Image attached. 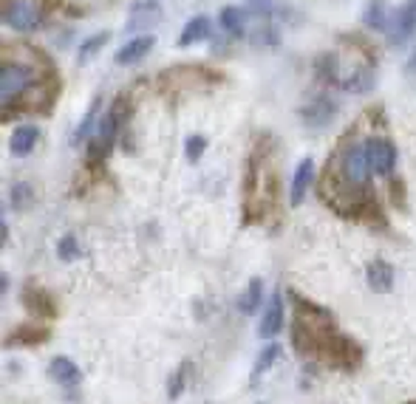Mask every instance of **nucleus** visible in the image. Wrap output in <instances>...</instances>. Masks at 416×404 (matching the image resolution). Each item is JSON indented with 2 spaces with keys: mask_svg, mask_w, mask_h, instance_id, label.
<instances>
[{
  "mask_svg": "<svg viewBox=\"0 0 416 404\" xmlns=\"http://www.w3.org/2000/svg\"><path fill=\"white\" fill-rule=\"evenodd\" d=\"M289 300L295 305V314H292L295 350L326 368L354 373L362 365V348L357 345V339H351L349 334L337 328L335 314L301 297L298 291H289Z\"/></svg>",
  "mask_w": 416,
  "mask_h": 404,
  "instance_id": "obj_3",
  "label": "nucleus"
},
{
  "mask_svg": "<svg viewBox=\"0 0 416 404\" xmlns=\"http://www.w3.org/2000/svg\"><path fill=\"white\" fill-rule=\"evenodd\" d=\"M51 339V331L40 323H26V325H17L15 331L6 334L3 345L6 348H15V345H43Z\"/></svg>",
  "mask_w": 416,
  "mask_h": 404,
  "instance_id": "obj_13",
  "label": "nucleus"
},
{
  "mask_svg": "<svg viewBox=\"0 0 416 404\" xmlns=\"http://www.w3.org/2000/svg\"><path fill=\"white\" fill-rule=\"evenodd\" d=\"M331 60V68L326 71L328 79L335 82V85H343L349 88V91H368L371 82H374V63L368 54H362V49H349L346 54L340 57H328Z\"/></svg>",
  "mask_w": 416,
  "mask_h": 404,
  "instance_id": "obj_5",
  "label": "nucleus"
},
{
  "mask_svg": "<svg viewBox=\"0 0 416 404\" xmlns=\"http://www.w3.org/2000/svg\"><path fill=\"white\" fill-rule=\"evenodd\" d=\"M391 201H394V207H405V187H402V178H391Z\"/></svg>",
  "mask_w": 416,
  "mask_h": 404,
  "instance_id": "obj_31",
  "label": "nucleus"
},
{
  "mask_svg": "<svg viewBox=\"0 0 416 404\" xmlns=\"http://www.w3.org/2000/svg\"><path fill=\"white\" fill-rule=\"evenodd\" d=\"M368 161L374 175H391L397 167V147L385 133H371L368 136Z\"/></svg>",
  "mask_w": 416,
  "mask_h": 404,
  "instance_id": "obj_8",
  "label": "nucleus"
},
{
  "mask_svg": "<svg viewBox=\"0 0 416 404\" xmlns=\"http://www.w3.org/2000/svg\"><path fill=\"white\" fill-rule=\"evenodd\" d=\"M258 3H261V0H258Z\"/></svg>",
  "mask_w": 416,
  "mask_h": 404,
  "instance_id": "obj_35",
  "label": "nucleus"
},
{
  "mask_svg": "<svg viewBox=\"0 0 416 404\" xmlns=\"http://www.w3.org/2000/svg\"><path fill=\"white\" fill-rule=\"evenodd\" d=\"M187 373H190V362H182V365H179V371L170 376V382H168V398H170V401H176V398L184 393Z\"/></svg>",
  "mask_w": 416,
  "mask_h": 404,
  "instance_id": "obj_28",
  "label": "nucleus"
},
{
  "mask_svg": "<svg viewBox=\"0 0 416 404\" xmlns=\"http://www.w3.org/2000/svg\"><path fill=\"white\" fill-rule=\"evenodd\" d=\"M57 257H60L63 263H74V260L82 257V249H79V243H77L74 235H63V238H60V243H57Z\"/></svg>",
  "mask_w": 416,
  "mask_h": 404,
  "instance_id": "obj_27",
  "label": "nucleus"
},
{
  "mask_svg": "<svg viewBox=\"0 0 416 404\" xmlns=\"http://www.w3.org/2000/svg\"><path fill=\"white\" fill-rule=\"evenodd\" d=\"M164 3L168 0H134L131 3V15H128V31H142V29H150L159 23L161 12H164Z\"/></svg>",
  "mask_w": 416,
  "mask_h": 404,
  "instance_id": "obj_11",
  "label": "nucleus"
},
{
  "mask_svg": "<svg viewBox=\"0 0 416 404\" xmlns=\"http://www.w3.org/2000/svg\"><path fill=\"white\" fill-rule=\"evenodd\" d=\"M278 150L272 136H261L249 150L241 187V223L258 227L278 209Z\"/></svg>",
  "mask_w": 416,
  "mask_h": 404,
  "instance_id": "obj_4",
  "label": "nucleus"
},
{
  "mask_svg": "<svg viewBox=\"0 0 416 404\" xmlns=\"http://www.w3.org/2000/svg\"><path fill=\"white\" fill-rule=\"evenodd\" d=\"M261 300H264V280H249V286H246V291L241 294V300H238V311H243V314H255L258 311V305H261Z\"/></svg>",
  "mask_w": 416,
  "mask_h": 404,
  "instance_id": "obj_22",
  "label": "nucleus"
},
{
  "mask_svg": "<svg viewBox=\"0 0 416 404\" xmlns=\"http://www.w3.org/2000/svg\"><path fill=\"white\" fill-rule=\"evenodd\" d=\"M49 376H51L57 385L71 387V390L82 385V371L77 368V362H74V359H68V356H54V359H51Z\"/></svg>",
  "mask_w": 416,
  "mask_h": 404,
  "instance_id": "obj_16",
  "label": "nucleus"
},
{
  "mask_svg": "<svg viewBox=\"0 0 416 404\" xmlns=\"http://www.w3.org/2000/svg\"><path fill=\"white\" fill-rule=\"evenodd\" d=\"M9 195H12V204H15V207H20V209H26V207L34 201L31 187H29V184H23V181H20V184H15Z\"/></svg>",
  "mask_w": 416,
  "mask_h": 404,
  "instance_id": "obj_30",
  "label": "nucleus"
},
{
  "mask_svg": "<svg viewBox=\"0 0 416 404\" xmlns=\"http://www.w3.org/2000/svg\"><path fill=\"white\" fill-rule=\"evenodd\" d=\"M371 172L368 136H360V124H354L331 153L317 184V195L337 215L368 220L374 223V229H385V215L380 212L377 198L371 193Z\"/></svg>",
  "mask_w": 416,
  "mask_h": 404,
  "instance_id": "obj_1",
  "label": "nucleus"
},
{
  "mask_svg": "<svg viewBox=\"0 0 416 404\" xmlns=\"http://www.w3.org/2000/svg\"><path fill=\"white\" fill-rule=\"evenodd\" d=\"M204 150H207V136H201V133L190 136V139H187V145H184V156H187V161H190V164H195V161L204 156Z\"/></svg>",
  "mask_w": 416,
  "mask_h": 404,
  "instance_id": "obj_29",
  "label": "nucleus"
},
{
  "mask_svg": "<svg viewBox=\"0 0 416 404\" xmlns=\"http://www.w3.org/2000/svg\"><path fill=\"white\" fill-rule=\"evenodd\" d=\"M125 116H128V99H125V97L113 99L111 108L102 113L99 127H97V133H94L91 142H88V159L94 164H99L102 159H108V153H111V147H113V142L119 136V127H122Z\"/></svg>",
  "mask_w": 416,
  "mask_h": 404,
  "instance_id": "obj_6",
  "label": "nucleus"
},
{
  "mask_svg": "<svg viewBox=\"0 0 416 404\" xmlns=\"http://www.w3.org/2000/svg\"><path fill=\"white\" fill-rule=\"evenodd\" d=\"M314 181V161L312 159H303L292 175V184H289V201H292V207H301L309 187Z\"/></svg>",
  "mask_w": 416,
  "mask_h": 404,
  "instance_id": "obj_15",
  "label": "nucleus"
},
{
  "mask_svg": "<svg viewBox=\"0 0 416 404\" xmlns=\"http://www.w3.org/2000/svg\"><path fill=\"white\" fill-rule=\"evenodd\" d=\"M408 404H416V401H408Z\"/></svg>",
  "mask_w": 416,
  "mask_h": 404,
  "instance_id": "obj_33",
  "label": "nucleus"
},
{
  "mask_svg": "<svg viewBox=\"0 0 416 404\" xmlns=\"http://www.w3.org/2000/svg\"><path fill=\"white\" fill-rule=\"evenodd\" d=\"M210 31H213V23H210V17H204V15H198V17H190L187 23H184V31H182V37H179V46H195V42H201V40H207L210 37Z\"/></svg>",
  "mask_w": 416,
  "mask_h": 404,
  "instance_id": "obj_19",
  "label": "nucleus"
},
{
  "mask_svg": "<svg viewBox=\"0 0 416 404\" xmlns=\"http://www.w3.org/2000/svg\"><path fill=\"white\" fill-rule=\"evenodd\" d=\"M60 91L54 65L29 42H6L0 68V105L3 119L12 113H46Z\"/></svg>",
  "mask_w": 416,
  "mask_h": 404,
  "instance_id": "obj_2",
  "label": "nucleus"
},
{
  "mask_svg": "<svg viewBox=\"0 0 416 404\" xmlns=\"http://www.w3.org/2000/svg\"><path fill=\"white\" fill-rule=\"evenodd\" d=\"M388 20H391V9L385 6V3H371V9L365 12V23L371 26V29H380V31H385L388 29Z\"/></svg>",
  "mask_w": 416,
  "mask_h": 404,
  "instance_id": "obj_26",
  "label": "nucleus"
},
{
  "mask_svg": "<svg viewBox=\"0 0 416 404\" xmlns=\"http://www.w3.org/2000/svg\"><path fill=\"white\" fill-rule=\"evenodd\" d=\"M301 119H303V124H309V127H326L331 119H335V105L320 97V99H314L312 105H306V108L301 111Z\"/></svg>",
  "mask_w": 416,
  "mask_h": 404,
  "instance_id": "obj_18",
  "label": "nucleus"
},
{
  "mask_svg": "<svg viewBox=\"0 0 416 404\" xmlns=\"http://www.w3.org/2000/svg\"><path fill=\"white\" fill-rule=\"evenodd\" d=\"M280 356H283V350H280V345H278V342H269V345L258 353V362H255V371H253V385H255V382H258V379H261V376H264V373H266V371L278 362Z\"/></svg>",
  "mask_w": 416,
  "mask_h": 404,
  "instance_id": "obj_23",
  "label": "nucleus"
},
{
  "mask_svg": "<svg viewBox=\"0 0 416 404\" xmlns=\"http://www.w3.org/2000/svg\"><path fill=\"white\" fill-rule=\"evenodd\" d=\"M43 20L37 0H3V23L15 31H34Z\"/></svg>",
  "mask_w": 416,
  "mask_h": 404,
  "instance_id": "obj_7",
  "label": "nucleus"
},
{
  "mask_svg": "<svg viewBox=\"0 0 416 404\" xmlns=\"http://www.w3.org/2000/svg\"><path fill=\"white\" fill-rule=\"evenodd\" d=\"M283 323H286V311H283V297L280 291H272L269 294V302L261 314V323H258V334L261 339H275L280 331H283Z\"/></svg>",
  "mask_w": 416,
  "mask_h": 404,
  "instance_id": "obj_12",
  "label": "nucleus"
},
{
  "mask_svg": "<svg viewBox=\"0 0 416 404\" xmlns=\"http://www.w3.org/2000/svg\"><path fill=\"white\" fill-rule=\"evenodd\" d=\"M23 305L26 311L31 314V317H40V320H57V300L46 291V289H40L34 283H26L23 286Z\"/></svg>",
  "mask_w": 416,
  "mask_h": 404,
  "instance_id": "obj_9",
  "label": "nucleus"
},
{
  "mask_svg": "<svg viewBox=\"0 0 416 404\" xmlns=\"http://www.w3.org/2000/svg\"><path fill=\"white\" fill-rule=\"evenodd\" d=\"M413 31H416V3H408L397 12H391L388 29H385V37H388L391 46H402V42H408Z\"/></svg>",
  "mask_w": 416,
  "mask_h": 404,
  "instance_id": "obj_10",
  "label": "nucleus"
},
{
  "mask_svg": "<svg viewBox=\"0 0 416 404\" xmlns=\"http://www.w3.org/2000/svg\"><path fill=\"white\" fill-rule=\"evenodd\" d=\"M365 280L371 286V291H377V294H388L394 289V266L383 257L377 260H371L368 268H365Z\"/></svg>",
  "mask_w": 416,
  "mask_h": 404,
  "instance_id": "obj_14",
  "label": "nucleus"
},
{
  "mask_svg": "<svg viewBox=\"0 0 416 404\" xmlns=\"http://www.w3.org/2000/svg\"><path fill=\"white\" fill-rule=\"evenodd\" d=\"M156 46V37L153 34H142V37H134L128 46H122L119 51H116V63L119 65H134V63H139V60H145L147 54H150V49Z\"/></svg>",
  "mask_w": 416,
  "mask_h": 404,
  "instance_id": "obj_17",
  "label": "nucleus"
},
{
  "mask_svg": "<svg viewBox=\"0 0 416 404\" xmlns=\"http://www.w3.org/2000/svg\"><path fill=\"white\" fill-rule=\"evenodd\" d=\"M408 71L416 76V51H413V57H410V63H408Z\"/></svg>",
  "mask_w": 416,
  "mask_h": 404,
  "instance_id": "obj_32",
  "label": "nucleus"
},
{
  "mask_svg": "<svg viewBox=\"0 0 416 404\" xmlns=\"http://www.w3.org/2000/svg\"><path fill=\"white\" fill-rule=\"evenodd\" d=\"M99 108H102V99H94L91 102V108L86 111V116H82V122L77 124V130H74V145H82V142H91V136H94V122H97V116H99Z\"/></svg>",
  "mask_w": 416,
  "mask_h": 404,
  "instance_id": "obj_21",
  "label": "nucleus"
},
{
  "mask_svg": "<svg viewBox=\"0 0 416 404\" xmlns=\"http://www.w3.org/2000/svg\"><path fill=\"white\" fill-rule=\"evenodd\" d=\"M221 26L232 37H243V31H246V15L241 9H235V6H227V9H221Z\"/></svg>",
  "mask_w": 416,
  "mask_h": 404,
  "instance_id": "obj_24",
  "label": "nucleus"
},
{
  "mask_svg": "<svg viewBox=\"0 0 416 404\" xmlns=\"http://www.w3.org/2000/svg\"><path fill=\"white\" fill-rule=\"evenodd\" d=\"M111 40V34L108 31H99V34H94V37H88L86 42L79 46V54H77V63H88L91 57H97L99 51H102V46Z\"/></svg>",
  "mask_w": 416,
  "mask_h": 404,
  "instance_id": "obj_25",
  "label": "nucleus"
},
{
  "mask_svg": "<svg viewBox=\"0 0 416 404\" xmlns=\"http://www.w3.org/2000/svg\"><path fill=\"white\" fill-rule=\"evenodd\" d=\"M413 3H416V0H413Z\"/></svg>",
  "mask_w": 416,
  "mask_h": 404,
  "instance_id": "obj_34",
  "label": "nucleus"
},
{
  "mask_svg": "<svg viewBox=\"0 0 416 404\" xmlns=\"http://www.w3.org/2000/svg\"><path fill=\"white\" fill-rule=\"evenodd\" d=\"M37 139H40V130H37V127H31V124L17 127L15 136H12V153H15V156H29V153L34 150Z\"/></svg>",
  "mask_w": 416,
  "mask_h": 404,
  "instance_id": "obj_20",
  "label": "nucleus"
}]
</instances>
